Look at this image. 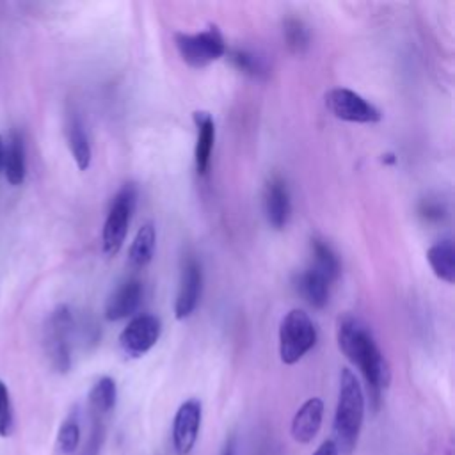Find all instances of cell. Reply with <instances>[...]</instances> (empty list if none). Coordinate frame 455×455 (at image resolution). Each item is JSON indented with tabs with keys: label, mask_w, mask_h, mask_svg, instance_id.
Wrapping results in <instances>:
<instances>
[{
	"label": "cell",
	"mask_w": 455,
	"mask_h": 455,
	"mask_svg": "<svg viewBox=\"0 0 455 455\" xmlns=\"http://www.w3.org/2000/svg\"><path fill=\"white\" fill-rule=\"evenodd\" d=\"M336 339L345 357L355 364L364 377L370 403L377 411L380 405L382 391L389 386L391 370L387 359L375 343L370 327L352 315H343L338 320Z\"/></svg>",
	"instance_id": "obj_1"
},
{
	"label": "cell",
	"mask_w": 455,
	"mask_h": 455,
	"mask_svg": "<svg viewBox=\"0 0 455 455\" xmlns=\"http://www.w3.org/2000/svg\"><path fill=\"white\" fill-rule=\"evenodd\" d=\"M364 393L355 373L350 368H343L332 421V441L339 455H352L355 450L364 421Z\"/></svg>",
	"instance_id": "obj_2"
},
{
	"label": "cell",
	"mask_w": 455,
	"mask_h": 455,
	"mask_svg": "<svg viewBox=\"0 0 455 455\" xmlns=\"http://www.w3.org/2000/svg\"><path fill=\"white\" fill-rule=\"evenodd\" d=\"M75 320L71 309L64 304L57 306L46 318L43 331V345L52 368L66 373L71 368V334Z\"/></svg>",
	"instance_id": "obj_3"
},
{
	"label": "cell",
	"mask_w": 455,
	"mask_h": 455,
	"mask_svg": "<svg viewBox=\"0 0 455 455\" xmlns=\"http://www.w3.org/2000/svg\"><path fill=\"white\" fill-rule=\"evenodd\" d=\"M316 343V329L302 309L288 311L279 323V357L284 364L300 361Z\"/></svg>",
	"instance_id": "obj_4"
},
{
	"label": "cell",
	"mask_w": 455,
	"mask_h": 455,
	"mask_svg": "<svg viewBox=\"0 0 455 455\" xmlns=\"http://www.w3.org/2000/svg\"><path fill=\"white\" fill-rule=\"evenodd\" d=\"M135 203H137V188L133 183L123 185L119 192L114 196L103 224V231H101V245L105 254L114 256L121 249L126 238L132 213L135 210Z\"/></svg>",
	"instance_id": "obj_5"
},
{
	"label": "cell",
	"mask_w": 455,
	"mask_h": 455,
	"mask_svg": "<svg viewBox=\"0 0 455 455\" xmlns=\"http://www.w3.org/2000/svg\"><path fill=\"white\" fill-rule=\"evenodd\" d=\"M174 44L183 62L190 68H204L226 53L224 37L215 25L197 34L178 32L174 34Z\"/></svg>",
	"instance_id": "obj_6"
},
{
	"label": "cell",
	"mask_w": 455,
	"mask_h": 455,
	"mask_svg": "<svg viewBox=\"0 0 455 455\" xmlns=\"http://www.w3.org/2000/svg\"><path fill=\"white\" fill-rule=\"evenodd\" d=\"M162 334V322L158 316L144 313L128 322L119 334V347L126 357L137 359L148 354Z\"/></svg>",
	"instance_id": "obj_7"
},
{
	"label": "cell",
	"mask_w": 455,
	"mask_h": 455,
	"mask_svg": "<svg viewBox=\"0 0 455 455\" xmlns=\"http://www.w3.org/2000/svg\"><path fill=\"white\" fill-rule=\"evenodd\" d=\"M203 421V403L197 398L185 400L174 412L172 419V448L176 455H188L199 437Z\"/></svg>",
	"instance_id": "obj_8"
},
{
	"label": "cell",
	"mask_w": 455,
	"mask_h": 455,
	"mask_svg": "<svg viewBox=\"0 0 455 455\" xmlns=\"http://www.w3.org/2000/svg\"><path fill=\"white\" fill-rule=\"evenodd\" d=\"M325 107L334 117L348 123H377L380 119V112L370 101L345 87L331 89L325 94Z\"/></svg>",
	"instance_id": "obj_9"
},
{
	"label": "cell",
	"mask_w": 455,
	"mask_h": 455,
	"mask_svg": "<svg viewBox=\"0 0 455 455\" xmlns=\"http://www.w3.org/2000/svg\"><path fill=\"white\" fill-rule=\"evenodd\" d=\"M201 290H203L201 263L194 256H187L181 267L180 286H178V295L174 302V316L178 320H185L194 313L201 299Z\"/></svg>",
	"instance_id": "obj_10"
},
{
	"label": "cell",
	"mask_w": 455,
	"mask_h": 455,
	"mask_svg": "<svg viewBox=\"0 0 455 455\" xmlns=\"http://www.w3.org/2000/svg\"><path fill=\"white\" fill-rule=\"evenodd\" d=\"M323 419V402L318 396L307 398L291 418V437L299 444L311 443L320 432Z\"/></svg>",
	"instance_id": "obj_11"
},
{
	"label": "cell",
	"mask_w": 455,
	"mask_h": 455,
	"mask_svg": "<svg viewBox=\"0 0 455 455\" xmlns=\"http://www.w3.org/2000/svg\"><path fill=\"white\" fill-rule=\"evenodd\" d=\"M263 208H265V217L272 228L283 229L288 224V219L291 213V203H290L288 187L283 178L274 176L265 185Z\"/></svg>",
	"instance_id": "obj_12"
},
{
	"label": "cell",
	"mask_w": 455,
	"mask_h": 455,
	"mask_svg": "<svg viewBox=\"0 0 455 455\" xmlns=\"http://www.w3.org/2000/svg\"><path fill=\"white\" fill-rule=\"evenodd\" d=\"M142 283L135 277L123 281L107 299L105 318L108 322H117L130 316L140 304Z\"/></svg>",
	"instance_id": "obj_13"
},
{
	"label": "cell",
	"mask_w": 455,
	"mask_h": 455,
	"mask_svg": "<svg viewBox=\"0 0 455 455\" xmlns=\"http://www.w3.org/2000/svg\"><path fill=\"white\" fill-rule=\"evenodd\" d=\"M194 123L197 128V139H196V171L204 176L210 167L212 160V151H213V142H215V123L213 117L204 112L197 110L194 112Z\"/></svg>",
	"instance_id": "obj_14"
},
{
	"label": "cell",
	"mask_w": 455,
	"mask_h": 455,
	"mask_svg": "<svg viewBox=\"0 0 455 455\" xmlns=\"http://www.w3.org/2000/svg\"><path fill=\"white\" fill-rule=\"evenodd\" d=\"M293 283H295L297 291L302 295V299L309 306H313L316 309H322L327 306L331 283L327 279H323L318 272H315L311 267L302 270L300 274H297Z\"/></svg>",
	"instance_id": "obj_15"
},
{
	"label": "cell",
	"mask_w": 455,
	"mask_h": 455,
	"mask_svg": "<svg viewBox=\"0 0 455 455\" xmlns=\"http://www.w3.org/2000/svg\"><path fill=\"white\" fill-rule=\"evenodd\" d=\"M4 169L5 178L11 185H21L27 174V158H25V142L20 132L12 130L5 142L4 151Z\"/></svg>",
	"instance_id": "obj_16"
},
{
	"label": "cell",
	"mask_w": 455,
	"mask_h": 455,
	"mask_svg": "<svg viewBox=\"0 0 455 455\" xmlns=\"http://www.w3.org/2000/svg\"><path fill=\"white\" fill-rule=\"evenodd\" d=\"M427 259H428L434 274L441 281L450 283V284L455 281V249H453V242L450 238L434 243L427 251Z\"/></svg>",
	"instance_id": "obj_17"
},
{
	"label": "cell",
	"mask_w": 455,
	"mask_h": 455,
	"mask_svg": "<svg viewBox=\"0 0 455 455\" xmlns=\"http://www.w3.org/2000/svg\"><path fill=\"white\" fill-rule=\"evenodd\" d=\"M66 135H68V146L75 158V164L80 171H85L91 165V144L89 137L85 133V128L82 121L76 116L68 117L66 124Z\"/></svg>",
	"instance_id": "obj_18"
},
{
	"label": "cell",
	"mask_w": 455,
	"mask_h": 455,
	"mask_svg": "<svg viewBox=\"0 0 455 455\" xmlns=\"http://www.w3.org/2000/svg\"><path fill=\"white\" fill-rule=\"evenodd\" d=\"M155 245H156V231L151 222L144 224L139 228L128 252V261L132 268H144L155 254Z\"/></svg>",
	"instance_id": "obj_19"
},
{
	"label": "cell",
	"mask_w": 455,
	"mask_h": 455,
	"mask_svg": "<svg viewBox=\"0 0 455 455\" xmlns=\"http://www.w3.org/2000/svg\"><path fill=\"white\" fill-rule=\"evenodd\" d=\"M87 400H89V407H91L92 416L103 418L105 414H108L116 407V402H117L116 380L108 375L100 377L94 382V386L91 387Z\"/></svg>",
	"instance_id": "obj_20"
},
{
	"label": "cell",
	"mask_w": 455,
	"mask_h": 455,
	"mask_svg": "<svg viewBox=\"0 0 455 455\" xmlns=\"http://www.w3.org/2000/svg\"><path fill=\"white\" fill-rule=\"evenodd\" d=\"M311 251H313L311 268L315 272H318L329 283H334L339 275V270H341V265H339V259H338L336 252L331 249L329 243H325L323 240H318V238H315L311 242Z\"/></svg>",
	"instance_id": "obj_21"
},
{
	"label": "cell",
	"mask_w": 455,
	"mask_h": 455,
	"mask_svg": "<svg viewBox=\"0 0 455 455\" xmlns=\"http://www.w3.org/2000/svg\"><path fill=\"white\" fill-rule=\"evenodd\" d=\"M80 439H82V432H80V423L76 414H69L59 427L57 432V441L55 446L59 450V453L62 455H75V451L80 446Z\"/></svg>",
	"instance_id": "obj_22"
},
{
	"label": "cell",
	"mask_w": 455,
	"mask_h": 455,
	"mask_svg": "<svg viewBox=\"0 0 455 455\" xmlns=\"http://www.w3.org/2000/svg\"><path fill=\"white\" fill-rule=\"evenodd\" d=\"M229 60L238 71H242L249 76H254V78H261L268 73L267 66H265V60L259 55H256L249 50H242V48L231 50L229 52Z\"/></svg>",
	"instance_id": "obj_23"
},
{
	"label": "cell",
	"mask_w": 455,
	"mask_h": 455,
	"mask_svg": "<svg viewBox=\"0 0 455 455\" xmlns=\"http://www.w3.org/2000/svg\"><path fill=\"white\" fill-rule=\"evenodd\" d=\"M283 34H284V41H286V46L290 48V52L300 55L307 50L309 32L300 20L288 18L283 25Z\"/></svg>",
	"instance_id": "obj_24"
},
{
	"label": "cell",
	"mask_w": 455,
	"mask_h": 455,
	"mask_svg": "<svg viewBox=\"0 0 455 455\" xmlns=\"http://www.w3.org/2000/svg\"><path fill=\"white\" fill-rule=\"evenodd\" d=\"M105 443V423L103 418L92 416V425L89 430V435L82 446L75 451V455H100V450Z\"/></svg>",
	"instance_id": "obj_25"
},
{
	"label": "cell",
	"mask_w": 455,
	"mask_h": 455,
	"mask_svg": "<svg viewBox=\"0 0 455 455\" xmlns=\"http://www.w3.org/2000/svg\"><path fill=\"white\" fill-rule=\"evenodd\" d=\"M14 430V411L7 386L0 380V435L7 437Z\"/></svg>",
	"instance_id": "obj_26"
},
{
	"label": "cell",
	"mask_w": 455,
	"mask_h": 455,
	"mask_svg": "<svg viewBox=\"0 0 455 455\" xmlns=\"http://www.w3.org/2000/svg\"><path fill=\"white\" fill-rule=\"evenodd\" d=\"M421 215L427 219V220H441L444 217V206L439 203V201H423L421 203V208H419Z\"/></svg>",
	"instance_id": "obj_27"
},
{
	"label": "cell",
	"mask_w": 455,
	"mask_h": 455,
	"mask_svg": "<svg viewBox=\"0 0 455 455\" xmlns=\"http://www.w3.org/2000/svg\"><path fill=\"white\" fill-rule=\"evenodd\" d=\"M313 455H339V451H338V448H336V444H334L332 439H325V441L313 451Z\"/></svg>",
	"instance_id": "obj_28"
},
{
	"label": "cell",
	"mask_w": 455,
	"mask_h": 455,
	"mask_svg": "<svg viewBox=\"0 0 455 455\" xmlns=\"http://www.w3.org/2000/svg\"><path fill=\"white\" fill-rule=\"evenodd\" d=\"M220 455H235V441H233V439H229V441L224 444Z\"/></svg>",
	"instance_id": "obj_29"
}]
</instances>
